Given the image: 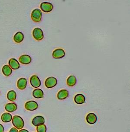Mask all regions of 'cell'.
Masks as SVG:
<instances>
[{"label":"cell","mask_w":130,"mask_h":132,"mask_svg":"<svg viewBox=\"0 0 130 132\" xmlns=\"http://www.w3.org/2000/svg\"><path fill=\"white\" fill-rule=\"evenodd\" d=\"M13 125L18 129H21L23 128L24 122L23 119L19 116H14L12 119Z\"/></svg>","instance_id":"obj_1"},{"label":"cell","mask_w":130,"mask_h":132,"mask_svg":"<svg viewBox=\"0 0 130 132\" xmlns=\"http://www.w3.org/2000/svg\"><path fill=\"white\" fill-rule=\"evenodd\" d=\"M31 18L32 21L34 22L38 23L40 22L42 18V13L41 10L38 8L33 10L31 13Z\"/></svg>","instance_id":"obj_2"},{"label":"cell","mask_w":130,"mask_h":132,"mask_svg":"<svg viewBox=\"0 0 130 132\" xmlns=\"http://www.w3.org/2000/svg\"><path fill=\"white\" fill-rule=\"evenodd\" d=\"M32 35L33 38L37 41H40L44 37L43 31L40 28H34L33 30Z\"/></svg>","instance_id":"obj_3"},{"label":"cell","mask_w":130,"mask_h":132,"mask_svg":"<svg viewBox=\"0 0 130 132\" xmlns=\"http://www.w3.org/2000/svg\"><path fill=\"white\" fill-rule=\"evenodd\" d=\"M57 84V79L53 77H48L46 80L45 82V85L47 88H53Z\"/></svg>","instance_id":"obj_4"},{"label":"cell","mask_w":130,"mask_h":132,"mask_svg":"<svg viewBox=\"0 0 130 132\" xmlns=\"http://www.w3.org/2000/svg\"><path fill=\"white\" fill-rule=\"evenodd\" d=\"M40 7L43 12L49 13L52 11L54 8V6L51 3L47 2H44L40 4Z\"/></svg>","instance_id":"obj_5"},{"label":"cell","mask_w":130,"mask_h":132,"mask_svg":"<svg viewBox=\"0 0 130 132\" xmlns=\"http://www.w3.org/2000/svg\"><path fill=\"white\" fill-rule=\"evenodd\" d=\"M38 104L34 101H29L26 102L25 104V108L28 111H34L38 108Z\"/></svg>","instance_id":"obj_6"},{"label":"cell","mask_w":130,"mask_h":132,"mask_svg":"<svg viewBox=\"0 0 130 132\" xmlns=\"http://www.w3.org/2000/svg\"><path fill=\"white\" fill-rule=\"evenodd\" d=\"M30 84L33 87L38 88L41 85V81L37 75H33L30 77Z\"/></svg>","instance_id":"obj_7"},{"label":"cell","mask_w":130,"mask_h":132,"mask_svg":"<svg viewBox=\"0 0 130 132\" xmlns=\"http://www.w3.org/2000/svg\"><path fill=\"white\" fill-rule=\"evenodd\" d=\"M52 55L55 59H60L65 56V52L63 49L57 48L53 51Z\"/></svg>","instance_id":"obj_8"},{"label":"cell","mask_w":130,"mask_h":132,"mask_svg":"<svg viewBox=\"0 0 130 132\" xmlns=\"http://www.w3.org/2000/svg\"><path fill=\"white\" fill-rule=\"evenodd\" d=\"M32 123L34 126L37 127L38 126L44 124L45 123V119L44 117H42L41 116H37L33 119Z\"/></svg>","instance_id":"obj_9"},{"label":"cell","mask_w":130,"mask_h":132,"mask_svg":"<svg viewBox=\"0 0 130 132\" xmlns=\"http://www.w3.org/2000/svg\"><path fill=\"white\" fill-rule=\"evenodd\" d=\"M32 61L31 57L29 55H23L21 56L19 58L20 63L23 64L27 65L30 64Z\"/></svg>","instance_id":"obj_10"},{"label":"cell","mask_w":130,"mask_h":132,"mask_svg":"<svg viewBox=\"0 0 130 132\" xmlns=\"http://www.w3.org/2000/svg\"><path fill=\"white\" fill-rule=\"evenodd\" d=\"M86 120L88 123L94 124L97 122V117L94 113H90L86 116Z\"/></svg>","instance_id":"obj_11"},{"label":"cell","mask_w":130,"mask_h":132,"mask_svg":"<svg viewBox=\"0 0 130 132\" xmlns=\"http://www.w3.org/2000/svg\"><path fill=\"white\" fill-rule=\"evenodd\" d=\"M28 81L25 78L19 79L17 82V87L20 90H23L26 88L27 85Z\"/></svg>","instance_id":"obj_12"},{"label":"cell","mask_w":130,"mask_h":132,"mask_svg":"<svg viewBox=\"0 0 130 132\" xmlns=\"http://www.w3.org/2000/svg\"><path fill=\"white\" fill-rule=\"evenodd\" d=\"M9 66L13 70H17L20 67V64L18 61L14 58H11L8 62Z\"/></svg>","instance_id":"obj_13"},{"label":"cell","mask_w":130,"mask_h":132,"mask_svg":"<svg viewBox=\"0 0 130 132\" xmlns=\"http://www.w3.org/2000/svg\"><path fill=\"white\" fill-rule=\"evenodd\" d=\"M74 100L77 104H82L85 103V98L82 94H77L74 97Z\"/></svg>","instance_id":"obj_14"},{"label":"cell","mask_w":130,"mask_h":132,"mask_svg":"<svg viewBox=\"0 0 130 132\" xmlns=\"http://www.w3.org/2000/svg\"><path fill=\"white\" fill-rule=\"evenodd\" d=\"M69 95L68 91L66 89H61V90L59 91L58 93L57 96L58 99L59 100H63L68 97Z\"/></svg>","instance_id":"obj_15"},{"label":"cell","mask_w":130,"mask_h":132,"mask_svg":"<svg viewBox=\"0 0 130 132\" xmlns=\"http://www.w3.org/2000/svg\"><path fill=\"white\" fill-rule=\"evenodd\" d=\"M5 109L8 112L13 113L16 110L17 105L16 103H7L5 106Z\"/></svg>","instance_id":"obj_16"},{"label":"cell","mask_w":130,"mask_h":132,"mask_svg":"<svg viewBox=\"0 0 130 132\" xmlns=\"http://www.w3.org/2000/svg\"><path fill=\"white\" fill-rule=\"evenodd\" d=\"M33 96L37 99L42 98L44 96V93L43 91L40 89H37L33 91Z\"/></svg>","instance_id":"obj_17"},{"label":"cell","mask_w":130,"mask_h":132,"mask_svg":"<svg viewBox=\"0 0 130 132\" xmlns=\"http://www.w3.org/2000/svg\"><path fill=\"white\" fill-rule=\"evenodd\" d=\"M24 39V35L21 32H18L14 36V40L16 43H20Z\"/></svg>","instance_id":"obj_18"},{"label":"cell","mask_w":130,"mask_h":132,"mask_svg":"<svg viewBox=\"0 0 130 132\" xmlns=\"http://www.w3.org/2000/svg\"><path fill=\"white\" fill-rule=\"evenodd\" d=\"M77 80L75 76L74 75H71L69 76L66 80L67 85L69 87H72L75 85L76 84Z\"/></svg>","instance_id":"obj_19"},{"label":"cell","mask_w":130,"mask_h":132,"mask_svg":"<svg viewBox=\"0 0 130 132\" xmlns=\"http://www.w3.org/2000/svg\"><path fill=\"white\" fill-rule=\"evenodd\" d=\"M2 71L3 74L6 77L10 76L12 72V70L8 65H5L3 66Z\"/></svg>","instance_id":"obj_20"},{"label":"cell","mask_w":130,"mask_h":132,"mask_svg":"<svg viewBox=\"0 0 130 132\" xmlns=\"http://www.w3.org/2000/svg\"><path fill=\"white\" fill-rule=\"evenodd\" d=\"M12 119V116L9 113H3L1 117V120L3 122H10Z\"/></svg>","instance_id":"obj_21"},{"label":"cell","mask_w":130,"mask_h":132,"mask_svg":"<svg viewBox=\"0 0 130 132\" xmlns=\"http://www.w3.org/2000/svg\"><path fill=\"white\" fill-rule=\"evenodd\" d=\"M16 93L15 91L10 90L7 94V98L11 101H14L16 100Z\"/></svg>","instance_id":"obj_22"},{"label":"cell","mask_w":130,"mask_h":132,"mask_svg":"<svg viewBox=\"0 0 130 132\" xmlns=\"http://www.w3.org/2000/svg\"><path fill=\"white\" fill-rule=\"evenodd\" d=\"M37 132H46L47 127L45 124H42L38 126L37 127Z\"/></svg>","instance_id":"obj_23"},{"label":"cell","mask_w":130,"mask_h":132,"mask_svg":"<svg viewBox=\"0 0 130 132\" xmlns=\"http://www.w3.org/2000/svg\"><path fill=\"white\" fill-rule=\"evenodd\" d=\"M18 132V129H17L15 127H13V128H11V129H10V132Z\"/></svg>","instance_id":"obj_24"},{"label":"cell","mask_w":130,"mask_h":132,"mask_svg":"<svg viewBox=\"0 0 130 132\" xmlns=\"http://www.w3.org/2000/svg\"><path fill=\"white\" fill-rule=\"evenodd\" d=\"M0 132H4V127L1 124H0Z\"/></svg>","instance_id":"obj_25"},{"label":"cell","mask_w":130,"mask_h":132,"mask_svg":"<svg viewBox=\"0 0 130 132\" xmlns=\"http://www.w3.org/2000/svg\"><path fill=\"white\" fill-rule=\"evenodd\" d=\"M18 132H29L28 131L26 130V129H22L20 130Z\"/></svg>","instance_id":"obj_26"},{"label":"cell","mask_w":130,"mask_h":132,"mask_svg":"<svg viewBox=\"0 0 130 132\" xmlns=\"http://www.w3.org/2000/svg\"></svg>","instance_id":"obj_27"}]
</instances>
